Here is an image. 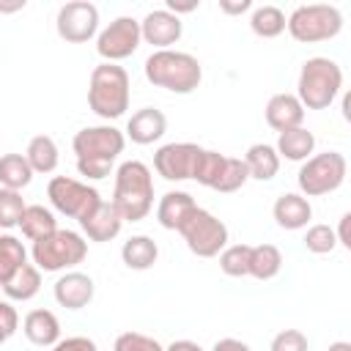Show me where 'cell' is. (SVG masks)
I'll use <instances>...</instances> for the list:
<instances>
[{"label":"cell","mask_w":351,"mask_h":351,"mask_svg":"<svg viewBox=\"0 0 351 351\" xmlns=\"http://www.w3.org/2000/svg\"><path fill=\"white\" fill-rule=\"evenodd\" d=\"M126 137L115 126H85L74 134L71 148L77 154V170L85 178H104L112 170V162L123 151Z\"/></svg>","instance_id":"obj_1"},{"label":"cell","mask_w":351,"mask_h":351,"mask_svg":"<svg viewBox=\"0 0 351 351\" xmlns=\"http://www.w3.org/2000/svg\"><path fill=\"white\" fill-rule=\"evenodd\" d=\"M145 80L170 93H192L203 80V66L195 55L178 49H156L145 58Z\"/></svg>","instance_id":"obj_2"},{"label":"cell","mask_w":351,"mask_h":351,"mask_svg":"<svg viewBox=\"0 0 351 351\" xmlns=\"http://www.w3.org/2000/svg\"><path fill=\"white\" fill-rule=\"evenodd\" d=\"M112 206L121 211L126 222H140L154 208V178L148 165L129 159L115 170Z\"/></svg>","instance_id":"obj_3"},{"label":"cell","mask_w":351,"mask_h":351,"mask_svg":"<svg viewBox=\"0 0 351 351\" xmlns=\"http://www.w3.org/2000/svg\"><path fill=\"white\" fill-rule=\"evenodd\" d=\"M88 104L104 121L121 118L129 110V74H126V69L115 66V63L93 66L90 82H88Z\"/></svg>","instance_id":"obj_4"},{"label":"cell","mask_w":351,"mask_h":351,"mask_svg":"<svg viewBox=\"0 0 351 351\" xmlns=\"http://www.w3.org/2000/svg\"><path fill=\"white\" fill-rule=\"evenodd\" d=\"M343 88V71L332 58H310L302 63L296 96L304 110H326Z\"/></svg>","instance_id":"obj_5"},{"label":"cell","mask_w":351,"mask_h":351,"mask_svg":"<svg viewBox=\"0 0 351 351\" xmlns=\"http://www.w3.org/2000/svg\"><path fill=\"white\" fill-rule=\"evenodd\" d=\"M343 30V14L326 3L299 5L288 16V33L302 44L329 41Z\"/></svg>","instance_id":"obj_6"},{"label":"cell","mask_w":351,"mask_h":351,"mask_svg":"<svg viewBox=\"0 0 351 351\" xmlns=\"http://www.w3.org/2000/svg\"><path fill=\"white\" fill-rule=\"evenodd\" d=\"M30 255L41 271H63L85 261L88 241L74 230H55L52 236L33 241Z\"/></svg>","instance_id":"obj_7"},{"label":"cell","mask_w":351,"mask_h":351,"mask_svg":"<svg viewBox=\"0 0 351 351\" xmlns=\"http://www.w3.org/2000/svg\"><path fill=\"white\" fill-rule=\"evenodd\" d=\"M346 156L337 154V151H324V154H315L310 156L302 167H299V176H296V184L302 189L304 197H318V195H329L335 192L343 181H346Z\"/></svg>","instance_id":"obj_8"},{"label":"cell","mask_w":351,"mask_h":351,"mask_svg":"<svg viewBox=\"0 0 351 351\" xmlns=\"http://www.w3.org/2000/svg\"><path fill=\"white\" fill-rule=\"evenodd\" d=\"M189 247L192 255L197 258H214V255H222V250L228 247V225L214 217L211 211L206 208H195L192 217L181 225L178 230Z\"/></svg>","instance_id":"obj_9"},{"label":"cell","mask_w":351,"mask_h":351,"mask_svg":"<svg viewBox=\"0 0 351 351\" xmlns=\"http://www.w3.org/2000/svg\"><path fill=\"white\" fill-rule=\"evenodd\" d=\"M47 197L49 203L55 206V211H60L63 217H71L77 222H82L99 203V192L77 178H69V176H55L49 178L47 184Z\"/></svg>","instance_id":"obj_10"},{"label":"cell","mask_w":351,"mask_h":351,"mask_svg":"<svg viewBox=\"0 0 351 351\" xmlns=\"http://www.w3.org/2000/svg\"><path fill=\"white\" fill-rule=\"evenodd\" d=\"M143 41V27L134 16H118L112 19L96 38V52L104 58V63H118L137 52Z\"/></svg>","instance_id":"obj_11"},{"label":"cell","mask_w":351,"mask_h":351,"mask_svg":"<svg viewBox=\"0 0 351 351\" xmlns=\"http://www.w3.org/2000/svg\"><path fill=\"white\" fill-rule=\"evenodd\" d=\"M58 36L69 44H85L96 36L99 30V8L88 0H71L60 5L58 19H55Z\"/></svg>","instance_id":"obj_12"},{"label":"cell","mask_w":351,"mask_h":351,"mask_svg":"<svg viewBox=\"0 0 351 351\" xmlns=\"http://www.w3.org/2000/svg\"><path fill=\"white\" fill-rule=\"evenodd\" d=\"M200 151L195 143H167L154 154V167L165 181H186L195 176Z\"/></svg>","instance_id":"obj_13"},{"label":"cell","mask_w":351,"mask_h":351,"mask_svg":"<svg viewBox=\"0 0 351 351\" xmlns=\"http://www.w3.org/2000/svg\"><path fill=\"white\" fill-rule=\"evenodd\" d=\"M143 27V41L154 44L156 49H170V44H176L184 33V22L181 16L170 14L167 8H156V11H148L140 22Z\"/></svg>","instance_id":"obj_14"},{"label":"cell","mask_w":351,"mask_h":351,"mask_svg":"<svg viewBox=\"0 0 351 351\" xmlns=\"http://www.w3.org/2000/svg\"><path fill=\"white\" fill-rule=\"evenodd\" d=\"M304 121V104L299 101L296 93H274L266 101V123L274 132H291L299 129Z\"/></svg>","instance_id":"obj_15"},{"label":"cell","mask_w":351,"mask_h":351,"mask_svg":"<svg viewBox=\"0 0 351 351\" xmlns=\"http://www.w3.org/2000/svg\"><path fill=\"white\" fill-rule=\"evenodd\" d=\"M96 293V285L88 274L82 271H66L63 277H58L55 282V302L66 310H82L90 304Z\"/></svg>","instance_id":"obj_16"},{"label":"cell","mask_w":351,"mask_h":351,"mask_svg":"<svg viewBox=\"0 0 351 351\" xmlns=\"http://www.w3.org/2000/svg\"><path fill=\"white\" fill-rule=\"evenodd\" d=\"M123 217H121V211L112 206V200L110 203H99L82 222H80V228L85 230V236L90 239V241H112L118 233H121V228H123Z\"/></svg>","instance_id":"obj_17"},{"label":"cell","mask_w":351,"mask_h":351,"mask_svg":"<svg viewBox=\"0 0 351 351\" xmlns=\"http://www.w3.org/2000/svg\"><path fill=\"white\" fill-rule=\"evenodd\" d=\"M165 132H167V118L156 107H143V110L132 112V118L126 123V137L132 143H137V145H151Z\"/></svg>","instance_id":"obj_18"},{"label":"cell","mask_w":351,"mask_h":351,"mask_svg":"<svg viewBox=\"0 0 351 351\" xmlns=\"http://www.w3.org/2000/svg\"><path fill=\"white\" fill-rule=\"evenodd\" d=\"M271 214H274V222H277L280 228H285V230H299V228H304V225L310 222L313 206H310V200H307L304 195H299V192H285V195H280V197L274 200Z\"/></svg>","instance_id":"obj_19"},{"label":"cell","mask_w":351,"mask_h":351,"mask_svg":"<svg viewBox=\"0 0 351 351\" xmlns=\"http://www.w3.org/2000/svg\"><path fill=\"white\" fill-rule=\"evenodd\" d=\"M197 208V203L192 200L189 192H165L159 206H156V222L165 230H181V225L192 217V211Z\"/></svg>","instance_id":"obj_20"},{"label":"cell","mask_w":351,"mask_h":351,"mask_svg":"<svg viewBox=\"0 0 351 351\" xmlns=\"http://www.w3.org/2000/svg\"><path fill=\"white\" fill-rule=\"evenodd\" d=\"M22 332L33 346L52 348L60 343V321L52 310H30L22 321Z\"/></svg>","instance_id":"obj_21"},{"label":"cell","mask_w":351,"mask_h":351,"mask_svg":"<svg viewBox=\"0 0 351 351\" xmlns=\"http://www.w3.org/2000/svg\"><path fill=\"white\" fill-rule=\"evenodd\" d=\"M244 162H247L250 178H255V181H271V178L277 176V170H280V154H277V145L255 143V145L247 148Z\"/></svg>","instance_id":"obj_22"},{"label":"cell","mask_w":351,"mask_h":351,"mask_svg":"<svg viewBox=\"0 0 351 351\" xmlns=\"http://www.w3.org/2000/svg\"><path fill=\"white\" fill-rule=\"evenodd\" d=\"M121 258H123V263H126L129 269L145 271V269H151V266L156 263L159 247H156V241H154L151 236H143V233H140V236H132V239L123 241Z\"/></svg>","instance_id":"obj_23"},{"label":"cell","mask_w":351,"mask_h":351,"mask_svg":"<svg viewBox=\"0 0 351 351\" xmlns=\"http://www.w3.org/2000/svg\"><path fill=\"white\" fill-rule=\"evenodd\" d=\"M315 148V134L307 132L304 126L299 129H291V132H282L277 137V154L285 156L288 162H307L310 154Z\"/></svg>","instance_id":"obj_24"},{"label":"cell","mask_w":351,"mask_h":351,"mask_svg":"<svg viewBox=\"0 0 351 351\" xmlns=\"http://www.w3.org/2000/svg\"><path fill=\"white\" fill-rule=\"evenodd\" d=\"M0 285H3V293H5L8 299L27 302V299H33V296L38 293V288H41V269H38L36 263H25L11 280H5V282H0Z\"/></svg>","instance_id":"obj_25"},{"label":"cell","mask_w":351,"mask_h":351,"mask_svg":"<svg viewBox=\"0 0 351 351\" xmlns=\"http://www.w3.org/2000/svg\"><path fill=\"white\" fill-rule=\"evenodd\" d=\"M33 167L27 162V156L22 154H5L0 159V189H14L19 192L22 186H27L33 181Z\"/></svg>","instance_id":"obj_26"},{"label":"cell","mask_w":351,"mask_h":351,"mask_svg":"<svg viewBox=\"0 0 351 351\" xmlns=\"http://www.w3.org/2000/svg\"><path fill=\"white\" fill-rule=\"evenodd\" d=\"M19 230L25 233V239L41 241V239H47V236H52L58 230V219L44 206H27V211H25V217L19 222Z\"/></svg>","instance_id":"obj_27"},{"label":"cell","mask_w":351,"mask_h":351,"mask_svg":"<svg viewBox=\"0 0 351 351\" xmlns=\"http://www.w3.org/2000/svg\"><path fill=\"white\" fill-rule=\"evenodd\" d=\"M25 156H27V162H30V167H33L36 173H52V170L58 167V162H60L58 145H55V140H52L49 134H36V137L27 143Z\"/></svg>","instance_id":"obj_28"},{"label":"cell","mask_w":351,"mask_h":351,"mask_svg":"<svg viewBox=\"0 0 351 351\" xmlns=\"http://www.w3.org/2000/svg\"><path fill=\"white\" fill-rule=\"evenodd\" d=\"M250 27L261 38H277L288 27V19L277 5H258L250 14Z\"/></svg>","instance_id":"obj_29"},{"label":"cell","mask_w":351,"mask_h":351,"mask_svg":"<svg viewBox=\"0 0 351 351\" xmlns=\"http://www.w3.org/2000/svg\"><path fill=\"white\" fill-rule=\"evenodd\" d=\"M282 269V252L274 244H255L252 261H250V277L255 280H271Z\"/></svg>","instance_id":"obj_30"},{"label":"cell","mask_w":351,"mask_h":351,"mask_svg":"<svg viewBox=\"0 0 351 351\" xmlns=\"http://www.w3.org/2000/svg\"><path fill=\"white\" fill-rule=\"evenodd\" d=\"M25 263H27V252H25L22 241L14 239L11 233H3L0 236V282L11 280Z\"/></svg>","instance_id":"obj_31"},{"label":"cell","mask_w":351,"mask_h":351,"mask_svg":"<svg viewBox=\"0 0 351 351\" xmlns=\"http://www.w3.org/2000/svg\"><path fill=\"white\" fill-rule=\"evenodd\" d=\"M225 159H228L225 154L203 148V151H200V156H197V165H195V176H192V181H197L200 186L214 189V186H217V181H219V176H222Z\"/></svg>","instance_id":"obj_32"},{"label":"cell","mask_w":351,"mask_h":351,"mask_svg":"<svg viewBox=\"0 0 351 351\" xmlns=\"http://www.w3.org/2000/svg\"><path fill=\"white\" fill-rule=\"evenodd\" d=\"M250 261H252V247L250 244H230L219 255V269L228 277H247L250 274Z\"/></svg>","instance_id":"obj_33"},{"label":"cell","mask_w":351,"mask_h":351,"mask_svg":"<svg viewBox=\"0 0 351 351\" xmlns=\"http://www.w3.org/2000/svg\"><path fill=\"white\" fill-rule=\"evenodd\" d=\"M250 181V170H247V162L239 159V156H228L225 159V167H222V176L214 186V192H236L241 189L244 184Z\"/></svg>","instance_id":"obj_34"},{"label":"cell","mask_w":351,"mask_h":351,"mask_svg":"<svg viewBox=\"0 0 351 351\" xmlns=\"http://www.w3.org/2000/svg\"><path fill=\"white\" fill-rule=\"evenodd\" d=\"M25 211H27V206H25V200H22L19 192L0 189V228H5V230L19 228Z\"/></svg>","instance_id":"obj_35"},{"label":"cell","mask_w":351,"mask_h":351,"mask_svg":"<svg viewBox=\"0 0 351 351\" xmlns=\"http://www.w3.org/2000/svg\"><path fill=\"white\" fill-rule=\"evenodd\" d=\"M337 244H340V241H337V230L329 228V225H310L307 233H304V247H307V252H313V255H326V252H332Z\"/></svg>","instance_id":"obj_36"},{"label":"cell","mask_w":351,"mask_h":351,"mask_svg":"<svg viewBox=\"0 0 351 351\" xmlns=\"http://www.w3.org/2000/svg\"><path fill=\"white\" fill-rule=\"evenodd\" d=\"M112 351H165V348L159 346V340H154L143 332H123L115 337Z\"/></svg>","instance_id":"obj_37"},{"label":"cell","mask_w":351,"mask_h":351,"mask_svg":"<svg viewBox=\"0 0 351 351\" xmlns=\"http://www.w3.org/2000/svg\"><path fill=\"white\" fill-rule=\"evenodd\" d=\"M271 351H307V337L299 329H282L274 335Z\"/></svg>","instance_id":"obj_38"},{"label":"cell","mask_w":351,"mask_h":351,"mask_svg":"<svg viewBox=\"0 0 351 351\" xmlns=\"http://www.w3.org/2000/svg\"><path fill=\"white\" fill-rule=\"evenodd\" d=\"M16 326H19V315H16V310H14V304L11 302H0V337L3 340H11L14 337V332H16Z\"/></svg>","instance_id":"obj_39"},{"label":"cell","mask_w":351,"mask_h":351,"mask_svg":"<svg viewBox=\"0 0 351 351\" xmlns=\"http://www.w3.org/2000/svg\"><path fill=\"white\" fill-rule=\"evenodd\" d=\"M52 351H99V348H96V343L90 337L74 335V337H66L58 346H52Z\"/></svg>","instance_id":"obj_40"},{"label":"cell","mask_w":351,"mask_h":351,"mask_svg":"<svg viewBox=\"0 0 351 351\" xmlns=\"http://www.w3.org/2000/svg\"><path fill=\"white\" fill-rule=\"evenodd\" d=\"M337 241L351 252V211H346L343 217H340V222H337Z\"/></svg>","instance_id":"obj_41"},{"label":"cell","mask_w":351,"mask_h":351,"mask_svg":"<svg viewBox=\"0 0 351 351\" xmlns=\"http://www.w3.org/2000/svg\"><path fill=\"white\" fill-rule=\"evenodd\" d=\"M211 351H252L247 343H241V340H236V337H222V340H217L214 343V348Z\"/></svg>","instance_id":"obj_42"},{"label":"cell","mask_w":351,"mask_h":351,"mask_svg":"<svg viewBox=\"0 0 351 351\" xmlns=\"http://www.w3.org/2000/svg\"><path fill=\"white\" fill-rule=\"evenodd\" d=\"M250 8H252V0H236V3L219 0V11H225V14H244Z\"/></svg>","instance_id":"obj_43"},{"label":"cell","mask_w":351,"mask_h":351,"mask_svg":"<svg viewBox=\"0 0 351 351\" xmlns=\"http://www.w3.org/2000/svg\"><path fill=\"white\" fill-rule=\"evenodd\" d=\"M197 5H200L197 0H189V3H178V0H167V11H170V14H176V16H178V14H189V11H195Z\"/></svg>","instance_id":"obj_44"},{"label":"cell","mask_w":351,"mask_h":351,"mask_svg":"<svg viewBox=\"0 0 351 351\" xmlns=\"http://www.w3.org/2000/svg\"><path fill=\"white\" fill-rule=\"evenodd\" d=\"M165 351H203V348H200L195 340H173Z\"/></svg>","instance_id":"obj_45"},{"label":"cell","mask_w":351,"mask_h":351,"mask_svg":"<svg viewBox=\"0 0 351 351\" xmlns=\"http://www.w3.org/2000/svg\"><path fill=\"white\" fill-rule=\"evenodd\" d=\"M340 110H343V118L351 123V88L343 93V101H340Z\"/></svg>","instance_id":"obj_46"},{"label":"cell","mask_w":351,"mask_h":351,"mask_svg":"<svg viewBox=\"0 0 351 351\" xmlns=\"http://www.w3.org/2000/svg\"><path fill=\"white\" fill-rule=\"evenodd\" d=\"M329 351H351V343L337 340V343H332V346H329Z\"/></svg>","instance_id":"obj_47"}]
</instances>
